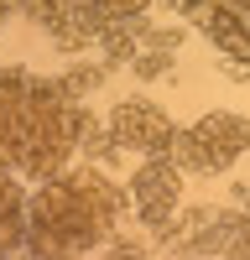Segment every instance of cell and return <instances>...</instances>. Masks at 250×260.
Instances as JSON below:
<instances>
[{"instance_id":"obj_1","label":"cell","mask_w":250,"mask_h":260,"mask_svg":"<svg viewBox=\"0 0 250 260\" xmlns=\"http://www.w3.org/2000/svg\"><path fill=\"white\" fill-rule=\"evenodd\" d=\"M83 125H89V110H78L57 78L0 68V167L32 182L52 177L73 161Z\"/></svg>"},{"instance_id":"obj_2","label":"cell","mask_w":250,"mask_h":260,"mask_svg":"<svg viewBox=\"0 0 250 260\" xmlns=\"http://www.w3.org/2000/svg\"><path fill=\"white\" fill-rule=\"evenodd\" d=\"M120 187L99 167H63L26 198V250L32 255H89L115 234Z\"/></svg>"},{"instance_id":"obj_3","label":"cell","mask_w":250,"mask_h":260,"mask_svg":"<svg viewBox=\"0 0 250 260\" xmlns=\"http://www.w3.org/2000/svg\"><path fill=\"white\" fill-rule=\"evenodd\" d=\"M250 151V120L235 110H208L188 130L172 136V161L193 177H219Z\"/></svg>"},{"instance_id":"obj_4","label":"cell","mask_w":250,"mask_h":260,"mask_svg":"<svg viewBox=\"0 0 250 260\" xmlns=\"http://www.w3.org/2000/svg\"><path fill=\"white\" fill-rule=\"evenodd\" d=\"M131 203H136V219H141L146 229H167V224H172V213H177V203H182V167L167 156V151L136 167V177H131Z\"/></svg>"},{"instance_id":"obj_5","label":"cell","mask_w":250,"mask_h":260,"mask_svg":"<svg viewBox=\"0 0 250 260\" xmlns=\"http://www.w3.org/2000/svg\"><path fill=\"white\" fill-rule=\"evenodd\" d=\"M172 136H177V125L151 99H120L110 110V141L115 146H131L141 156H162V151L172 156Z\"/></svg>"},{"instance_id":"obj_6","label":"cell","mask_w":250,"mask_h":260,"mask_svg":"<svg viewBox=\"0 0 250 260\" xmlns=\"http://www.w3.org/2000/svg\"><path fill=\"white\" fill-rule=\"evenodd\" d=\"M188 16L208 31V42L229 62H245L250 68V0H198Z\"/></svg>"},{"instance_id":"obj_7","label":"cell","mask_w":250,"mask_h":260,"mask_svg":"<svg viewBox=\"0 0 250 260\" xmlns=\"http://www.w3.org/2000/svg\"><path fill=\"white\" fill-rule=\"evenodd\" d=\"M26 198L32 192L21 187V177L11 167H0V255L26 245Z\"/></svg>"},{"instance_id":"obj_8","label":"cell","mask_w":250,"mask_h":260,"mask_svg":"<svg viewBox=\"0 0 250 260\" xmlns=\"http://www.w3.org/2000/svg\"><path fill=\"white\" fill-rule=\"evenodd\" d=\"M37 16L57 31L63 47H83V42H94V21L99 16L83 11V0H37Z\"/></svg>"},{"instance_id":"obj_9","label":"cell","mask_w":250,"mask_h":260,"mask_svg":"<svg viewBox=\"0 0 250 260\" xmlns=\"http://www.w3.org/2000/svg\"><path fill=\"white\" fill-rule=\"evenodd\" d=\"M193 255H250V224L245 219H208V234L188 240Z\"/></svg>"},{"instance_id":"obj_10","label":"cell","mask_w":250,"mask_h":260,"mask_svg":"<svg viewBox=\"0 0 250 260\" xmlns=\"http://www.w3.org/2000/svg\"><path fill=\"white\" fill-rule=\"evenodd\" d=\"M151 0H89V11L99 16V21H136Z\"/></svg>"},{"instance_id":"obj_11","label":"cell","mask_w":250,"mask_h":260,"mask_svg":"<svg viewBox=\"0 0 250 260\" xmlns=\"http://www.w3.org/2000/svg\"><path fill=\"white\" fill-rule=\"evenodd\" d=\"M99 68H73L68 78H63V89H68V94H89V89H99Z\"/></svg>"},{"instance_id":"obj_12","label":"cell","mask_w":250,"mask_h":260,"mask_svg":"<svg viewBox=\"0 0 250 260\" xmlns=\"http://www.w3.org/2000/svg\"><path fill=\"white\" fill-rule=\"evenodd\" d=\"M136 68H141L146 78H151V73H162V68H167V52H151V57H141V62H136Z\"/></svg>"},{"instance_id":"obj_13","label":"cell","mask_w":250,"mask_h":260,"mask_svg":"<svg viewBox=\"0 0 250 260\" xmlns=\"http://www.w3.org/2000/svg\"><path fill=\"white\" fill-rule=\"evenodd\" d=\"M172 6H177V11H182V16H188V11H193V6H198V0H172Z\"/></svg>"},{"instance_id":"obj_14","label":"cell","mask_w":250,"mask_h":260,"mask_svg":"<svg viewBox=\"0 0 250 260\" xmlns=\"http://www.w3.org/2000/svg\"><path fill=\"white\" fill-rule=\"evenodd\" d=\"M240 198H245V208H250V187H245V192H240Z\"/></svg>"}]
</instances>
